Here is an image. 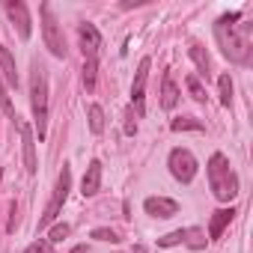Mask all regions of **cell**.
I'll return each instance as SVG.
<instances>
[{
  "instance_id": "277c9868",
  "label": "cell",
  "mask_w": 253,
  "mask_h": 253,
  "mask_svg": "<svg viewBox=\"0 0 253 253\" xmlns=\"http://www.w3.org/2000/svg\"><path fill=\"white\" fill-rule=\"evenodd\" d=\"M39 12H42V39H45V48H48L54 57L63 60V57H66V36H63L60 21H57L54 12H51V3H42Z\"/></svg>"
},
{
  "instance_id": "6da1fadb",
  "label": "cell",
  "mask_w": 253,
  "mask_h": 253,
  "mask_svg": "<svg viewBox=\"0 0 253 253\" xmlns=\"http://www.w3.org/2000/svg\"><path fill=\"white\" fill-rule=\"evenodd\" d=\"M241 21V12H226L214 21V39L223 51L226 60L238 63V66H250L253 63V36H250V24H235Z\"/></svg>"
},
{
  "instance_id": "d6986e66",
  "label": "cell",
  "mask_w": 253,
  "mask_h": 253,
  "mask_svg": "<svg viewBox=\"0 0 253 253\" xmlns=\"http://www.w3.org/2000/svg\"><path fill=\"white\" fill-rule=\"evenodd\" d=\"M89 131L92 134H101L104 131V110L98 104H89Z\"/></svg>"
},
{
  "instance_id": "4fadbf2b",
  "label": "cell",
  "mask_w": 253,
  "mask_h": 253,
  "mask_svg": "<svg viewBox=\"0 0 253 253\" xmlns=\"http://www.w3.org/2000/svg\"><path fill=\"white\" fill-rule=\"evenodd\" d=\"M232 217H235V209L229 206V209H217L214 214H211V223H209V241H217L220 235H223V229L232 223Z\"/></svg>"
},
{
  "instance_id": "7a4b0ae2",
  "label": "cell",
  "mask_w": 253,
  "mask_h": 253,
  "mask_svg": "<svg viewBox=\"0 0 253 253\" xmlns=\"http://www.w3.org/2000/svg\"><path fill=\"white\" fill-rule=\"evenodd\" d=\"M209 185H211V194H214L220 203H229V200H235V194H238V176H235V170L229 167L226 155H220V152H214V155L209 158Z\"/></svg>"
},
{
  "instance_id": "30bf717a",
  "label": "cell",
  "mask_w": 253,
  "mask_h": 253,
  "mask_svg": "<svg viewBox=\"0 0 253 253\" xmlns=\"http://www.w3.org/2000/svg\"><path fill=\"white\" fill-rule=\"evenodd\" d=\"M15 128H18L21 146H24V170L33 176V173H36V140H33V131H30V125L21 122L18 116H15Z\"/></svg>"
},
{
  "instance_id": "5bb4252c",
  "label": "cell",
  "mask_w": 253,
  "mask_h": 253,
  "mask_svg": "<svg viewBox=\"0 0 253 253\" xmlns=\"http://www.w3.org/2000/svg\"><path fill=\"white\" fill-rule=\"evenodd\" d=\"M188 54H191V60H194V66L200 69V78H211V60H209V54H206V48L200 45V42H191V48H188Z\"/></svg>"
},
{
  "instance_id": "5b68a950",
  "label": "cell",
  "mask_w": 253,
  "mask_h": 253,
  "mask_svg": "<svg viewBox=\"0 0 253 253\" xmlns=\"http://www.w3.org/2000/svg\"><path fill=\"white\" fill-rule=\"evenodd\" d=\"M69 191H72V170H69V164H63V170H60V176H57L54 197H51V203H48V209H45L39 226H48V223L57 220V214L63 211V206H66V200H69Z\"/></svg>"
},
{
  "instance_id": "8992f818",
  "label": "cell",
  "mask_w": 253,
  "mask_h": 253,
  "mask_svg": "<svg viewBox=\"0 0 253 253\" xmlns=\"http://www.w3.org/2000/svg\"><path fill=\"white\" fill-rule=\"evenodd\" d=\"M167 164H170V173H173V179H179L182 185H188V182H194V176H197V158H194V152L191 149H173L170 152V158H167Z\"/></svg>"
},
{
  "instance_id": "44dd1931",
  "label": "cell",
  "mask_w": 253,
  "mask_h": 253,
  "mask_svg": "<svg viewBox=\"0 0 253 253\" xmlns=\"http://www.w3.org/2000/svg\"><path fill=\"white\" fill-rule=\"evenodd\" d=\"M185 84H188V92H191L197 101H206V89H203V84H200V78H197V75H188V81H185Z\"/></svg>"
},
{
  "instance_id": "484cf974",
  "label": "cell",
  "mask_w": 253,
  "mask_h": 253,
  "mask_svg": "<svg viewBox=\"0 0 253 253\" xmlns=\"http://www.w3.org/2000/svg\"><path fill=\"white\" fill-rule=\"evenodd\" d=\"M125 134H128V137H134V134H137V122H134V110H128V113H125Z\"/></svg>"
},
{
  "instance_id": "7402d4cb",
  "label": "cell",
  "mask_w": 253,
  "mask_h": 253,
  "mask_svg": "<svg viewBox=\"0 0 253 253\" xmlns=\"http://www.w3.org/2000/svg\"><path fill=\"white\" fill-rule=\"evenodd\" d=\"M0 107H3V113H6V116L15 122V116H18V113H15V107H12V101H9V92H6L3 81H0Z\"/></svg>"
},
{
  "instance_id": "8fae6325",
  "label": "cell",
  "mask_w": 253,
  "mask_h": 253,
  "mask_svg": "<svg viewBox=\"0 0 253 253\" xmlns=\"http://www.w3.org/2000/svg\"><path fill=\"white\" fill-rule=\"evenodd\" d=\"M143 209H146V214H152V217H173V214L179 211V203L170 200V197H149V200L143 203Z\"/></svg>"
},
{
  "instance_id": "52a82bcc",
  "label": "cell",
  "mask_w": 253,
  "mask_h": 253,
  "mask_svg": "<svg viewBox=\"0 0 253 253\" xmlns=\"http://www.w3.org/2000/svg\"><path fill=\"white\" fill-rule=\"evenodd\" d=\"M149 66L152 60L143 57L140 66H137V75H134V84H131V104L137 107V116L146 113V81H149Z\"/></svg>"
},
{
  "instance_id": "4316f807",
  "label": "cell",
  "mask_w": 253,
  "mask_h": 253,
  "mask_svg": "<svg viewBox=\"0 0 253 253\" xmlns=\"http://www.w3.org/2000/svg\"><path fill=\"white\" fill-rule=\"evenodd\" d=\"M72 253H86V244H78V247H72Z\"/></svg>"
},
{
  "instance_id": "3957f363",
  "label": "cell",
  "mask_w": 253,
  "mask_h": 253,
  "mask_svg": "<svg viewBox=\"0 0 253 253\" xmlns=\"http://www.w3.org/2000/svg\"><path fill=\"white\" fill-rule=\"evenodd\" d=\"M30 104H33V116H36L39 140H42L48 131V72L39 60H33V66H30Z\"/></svg>"
},
{
  "instance_id": "83f0119b",
  "label": "cell",
  "mask_w": 253,
  "mask_h": 253,
  "mask_svg": "<svg viewBox=\"0 0 253 253\" xmlns=\"http://www.w3.org/2000/svg\"><path fill=\"white\" fill-rule=\"evenodd\" d=\"M134 253H149V250H146V247H140V244H137V247H134Z\"/></svg>"
},
{
  "instance_id": "cb8c5ba5",
  "label": "cell",
  "mask_w": 253,
  "mask_h": 253,
  "mask_svg": "<svg viewBox=\"0 0 253 253\" xmlns=\"http://www.w3.org/2000/svg\"><path fill=\"white\" fill-rule=\"evenodd\" d=\"M21 253H54V244L48 241V238H36L27 250H21Z\"/></svg>"
},
{
  "instance_id": "9a60e30c",
  "label": "cell",
  "mask_w": 253,
  "mask_h": 253,
  "mask_svg": "<svg viewBox=\"0 0 253 253\" xmlns=\"http://www.w3.org/2000/svg\"><path fill=\"white\" fill-rule=\"evenodd\" d=\"M176 104H179V86H176L173 75L167 72L164 81H161V107H164V110H173Z\"/></svg>"
},
{
  "instance_id": "e0dca14e",
  "label": "cell",
  "mask_w": 253,
  "mask_h": 253,
  "mask_svg": "<svg viewBox=\"0 0 253 253\" xmlns=\"http://www.w3.org/2000/svg\"><path fill=\"white\" fill-rule=\"evenodd\" d=\"M206 241H209V238H206V232H203L200 226H188V229H185V244H188L191 250H203Z\"/></svg>"
},
{
  "instance_id": "ba28073f",
  "label": "cell",
  "mask_w": 253,
  "mask_h": 253,
  "mask_svg": "<svg viewBox=\"0 0 253 253\" xmlns=\"http://www.w3.org/2000/svg\"><path fill=\"white\" fill-rule=\"evenodd\" d=\"M3 9H6L9 21L15 24L18 36L27 42V39H30V33H33V24H30V12H27V6L21 3V0H6V3H3Z\"/></svg>"
},
{
  "instance_id": "ac0fdd59",
  "label": "cell",
  "mask_w": 253,
  "mask_h": 253,
  "mask_svg": "<svg viewBox=\"0 0 253 253\" xmlns=\"http://www.w3.org/2000/svg\"><path fill=\"white\" fill-rule=\"evenodd\" d=\"M170 128L173 131H203V122L194 119V116H179V119L170 122Z\"/></svg>"
},
{
  "instance_id": "9c48e42d",
  "label": "cell",
  "mask_w": 253,
  "mask_h": 253,
  "mask_svg": "<svg viewBox=\"0 0 253 253\" xmlns=\"http://www.w3.org/2000/svg\"><path fill=\"white\" fill-rule=\"evenodd\" d=\"M78 36H81V48H84V57H86V63H98V48H101V36H98V30L92 27V24H81L78 27Z\"/></svg>"
},
{
  "instance_id": "2e32d148",
  "label": "cell",
  "mask_w": 253,
  "mask_h": 253,
  "mask_svg": "<svg viewBox=\"0 0 253 253\" xmlns=\"http://www.w3.org/2000/svg\"><path fill=\"white\" fill-rule=\"evenodd\" d=\"M0 72H3V78H6V84H9V86H18L15 60H12V54H9V48H6V45H0Z\"/></svg>"
},
{
  "instance_id": "7c38bea8",
  "label": "cell",
  "mask_w": 253,
  "mask_h": 253,
  "mask_svg": "<svg viewBox=\"0 0 253 253\" xmlns=\"http://www.w3.org/2000/svg\"><path fill=\"white\" fill-rule=\"evenodd\" d=\"M101 191V161H92L84 173V182H81V194L84 197H95Z\"/></svg>"
},
{
  "instance_id": "d4e9b609",
  "label": "cell",
  "mask_w": 253,
  "mask_h": 253,
  "mask_svg": "<svg viewBox=\"0 0 253 253\" xmlns=\"http://www.w3.org/2000/svg\"><path fill=\"white\" fill-rule=\"evenodd\" d=\"M69 232H72V226H69V223H57V226L48 232V241H51V244H57V241H63Z\"/></svg>"
},
{
  "instance_id": "ffe728a7",
  "label": "cell",
  "mask_w": 253,
  "mask_h": 253,
  "mask_svg": "<svg viewBox=\"0 0 253 253\" xmlns=\"http://www.w3.org/2000/svg\"><path fill=\"white\" fill-rule=\"evenodd\" d=\"M217 89H220V104L229 107V101H232V81H229V75L217 78Z\"/></svg>"
},
{
  "instance_id": "603a6c76",
  "label": "cell",
  "mask_w": 253,
  "mask_h": 253,
  "mask_svg": "<svg viewBox=\"0 0 253 253\" xmlns=\"http://www.w3.org/2000/svg\"><path fill=\"white\" fill-rule=\"evenodd\" d=\"M89 235H92L95 241H110V244H116V241H119V235H116L113 229H107V226H98V229H92Z\"/></svg>"
},
{
  "instance_id": "f1b7e54d",
  "label": "cell",
  "mask_w": 253,
  "mask_h": 253,
  "mask_svg": "<svg viewBox=\"0 0 253 253\" xmlns=\"http://www.w3.org/2000/svg\"><path fill=\"white\" fill-rule=\"evenodd\" d=\"M0 182H3V173H0Z\"/></svg>"
}]
</instances>
